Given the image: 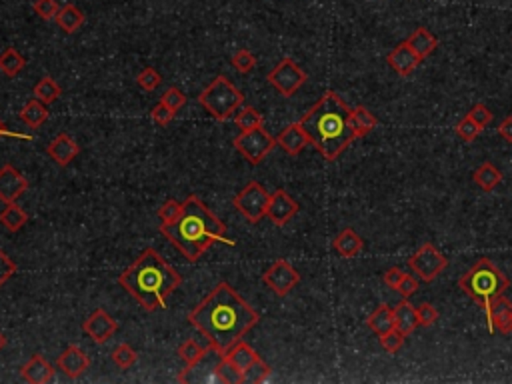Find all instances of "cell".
<instances>
[{"instance_id":"cell-1","label":"cell","mask_w":512,"mask_h":384,"mask_svg":"<svg viewBox=\"0 0 512 384\" xmlns=\"http://www.w3.org/2000/svg\"><path fill=\"white\" fill-rule=\"evenodd\" d=\"M260 314L228 282H218L188 314L192 329L203 334L218 356L255 329Z\"/></svg>"},{"instance_id":"cell-2","label":"cell","mask_w":512,"mask_h":384,"mask_svg":"<svg viewBox=\"0 0 512 384\" xmlns=\"http://www.w3.org/2000/svg\"><path fill=\"white\" fill-rule=\"evenodd\" d=\"M160 235L181 252L188 262H196L214 245L236 246L233 238L226 236V224L216 218L208 206L191 194L184 201L182 214L172 224H160Z\"/></svg>"},{"instance_id":"cell-3","label":"cell","mask_w":512,"mask_h":384,"mask_svg":"<svg viewBox=\"0 0 512 384\" xmlns=\"http://www.w3.org/2000/svg\"><path fill=\"white\" fill-rule=\"evenodd\" d=\"M299 122L309 134L310 144L329 162H334L356 140L352 108L332 90L320 96L319 102Z\"/></svg>"},{"instance_id":"cell-4","label":"cell","mask_w":512,"mask_h":384,"mask_svg":"<svg viewBox=\"0 0 512 384\" xmlns=\"http://www.w3.org/2000/svg\"><path fill=\"white\" fill-rule=\"evenodd\" d=\"M118 284L146 312H154L166 309V299L181 287L182 277L162 258L159 250L149 246L118 277Z\"/></svg>"},{"instance_id":"cell-5","label":"cell","mask_w":512,"mask_h":384,"mask_svg":"<svg viewBox=\"0 0 512 384\" xmlns=\"http://www.w3.org/2000/svg\"><path fill=\"white\" fill-rule=\"evenodd\" d=\"M460 290L479 302L480 306L484 309L492 299L504 294L508 287H511V280L502 274L501 268H496L492 265L489 258H480L479 262H474L472 267L459 278Z\"/></svg>"},{"instance_id":"cell-6","label":"cell","mask_w":512,"mask_h":384,"mask_svg":"<svg viewBox=\"0 0 512 384\" xmlns=\"http://www.w3.org/2000/svg\"><path fill=\"white\" fill-rule=\"evenodd\" d=\"M196 100H198L201 107L206 108V112L214 120L226 122V120L235 117L238 108L245 105V95L226 76L220 75L204 88Z\"/></svg>"},{"instance_id":"cell-7","label":"cell","mask_w":512,"mask_h":384,"mask_svg":"<svg viewBox=\"0 0 512 384\" xmlns=\"http://www.w3.org/2000/svg\"><path fill=\"white\" fill-rule=\"evenodd\" d=\"M268 201H270V194L267 192V188L260 182L252 181L236 194L233 198V204L248 223L258 224L267 216Z\"/></svg>"},{"instance_id":"cell-8","label":"cell","mask_w":512,"mask_h":384,"mask_svg":"<svg viewBox=\"0 0 512 384\" xmlns=\"http://www.w3.org/2000/svg\"><path fill=\"white\" fill-rule=\"evenodd\" d=\"M277 146V139L268 134L265 127L252 128V130H240L235 139V149L245 156L250 164H260Z\"/></svg>"},{"instance_id":"cell-9","label":"cell","mask_w":512,"mask_h":384,"mask_svg":"<svg viewBox=\"0 0 512 384\" xmlns=\"http://www.w3.org/2000/svg\"><path fill=\"white\" fill-rule=\"evenodd\" d=\"M306 78H309L306 73L292 58H282L267 76L270 86L282 96H287V98L297 95L300 88L304 86Z\"/></svg>"},{"instance_id":"cell-10","label":"cell","mask_w":512,"mask_h":384,"mask_svg":"<svg viewBox=\"0 0 512 384\" xmlns=\"http://www.w3.org/2000/svg\"><path fill=\"white\" fill-rule=\"evenodd\" d=\"M447 267L448 258L432 242H425L408 258V268L425 282H432Z\"/></svg>"},{"instance_id":"cell-11","label":"cell","mask_w":512,"mask_h":384,"mask_svg":"<svg viewBox=\"0 0 512 384\" xmlns=\"http://www.w3.org/2000/svg\"><path fill=\"white\" fill-rule=\"evenodd\" d=\"M262 282H265L277 297L284 299L292 288H297V284L300 282V274L299 270L292 267L288 260L278 258V260H274V262L268 267L267 272L262 274Z\"/></svg>"},{"instance_id":"cell-12","label":"cell","mask_w":512,"mask_h":384,"mask_svg":"<svg viewBox=\"0 0 512 384\" xmlns=\"http://www.w3.org/2000/svg\"><path fill=\"white\" fill-rule=\"evenodd\" d=\"M482 310L486 314V322H489V332L491 334H494L496 331L501 332V334L512 332V302L504 294L492 299Z\"/></svg>"},{"instance_id":"cell-13","label":"cell","mask_w":512,"mask_h":384,"mask_svg":"<svg viewBox=\"0 0 512 384\" xmlns=\"http://www.w3.org/2000/svg\"><path fill=\"white\" fill-rule=\"evenodd\" d=\"M299 210H300L299 203H297V201H294L284 188H278L277 192L270 194L267 216L272 220V224L284 226V224L290 223V220L299 214Z\"/></svg>"},{"instance_id":"cell-14","label":"cell","mask_w":512,"mask_h":384,"mask_svg":"<svg viewBox=\"0 0 512 384\" xmlns=\"http://www.w3.org/2000/svg\"><path fill=\"white\" fill-rule=\"evenodd\" d=\"M118 331V322L105 309H96L88 319L82 322V332L88 334L96 344H105L112 338V334Z\"/></svg>"},{"instance_id":"cell-15","label":"cell","mask_w":512,"mask_h":384,"mask_svg":"<svg viewBox=\"0 0 512 384\" xmlns=\"http://www.w3.org/2000/svg\"><path fill=\"white\" fill-rule=\"evenodd\" d=\"M26 188H28V181L24 178V174L16 166L4 164L0 169V201L2 203H16L26 192Z\"/></svg>"},{"instance_id":"cell-16","label":"cell","mask_w":512,"mask_h":384,"mask_svg":"<svg viewBox=\"0 0 512 384\" xmlns=\"http://www.w3.org/2000/svg\"><path fill=\"white\" fill-rule=\"evenodd\" d=\"M56 366H58V370H63L68 378L76 380V378H80V376L90 368V358H88V354H86L82 348H78L76 344H70V346H66L63 354L58 356Z\"/></svg>"},{"instance_id":"cell-17","label":"cell","mask_w":512,"mask_h":384,"mask_svg":"<svg viewBox=\"0 0 512 384\" xmlns=\"http://www.w3.org/2000/svg\"><path fill=\"white\" fill-rule=\"evenodd\" d=\"M420 56L408 46V43H400L396 48H393L390 53H388V56H386V63H388V66L395 70L396 75H400V76H408V75H412L415 73V68L420 64Z\"/></svg>"},{"instance_id":"cell-18","label":"cell","mask_w":512,"mask_h":384,"mask_svg":"<svg viewBox=\"0 0 512 384\" xmlns=\"http://www.w3.org/2000/svg\"><path fill=\"white\" fill-rule=\"evenodd\" d=\"M223 358H226V363L235 368V373L238 374V384H240L245 373L260 358V354H258L250 344H246L245 341H238L230 351L224 354Z\"/></svg>"},{"instance_id":"cell-19","label":"cell","mask_w":512,"mask_h":384,"mask_svg":"<svg viewBox=\"0 0 512 384\" xmlns=\"http://www.w3.org/2000/svg\"><path fill=\"white\" fill-rule=\"evenodd\" d=\"M46 154L58 166H68L80 154V146H78V142L75 139H70L68 134L63 132L56 139L50 140V144L46 146Z\"/></svg>"},{"instance_id":"cell-20","label":"cell","mask_w":512,"mask_h":384,"mask_svg":"<svg viewBox=\"0 0 512 384\" xmlns=\"http://www.w3.org/2000/svg\"><path fill=\"white\" fill-rule=\"evenodd\" d=\"M309 144V134L304 132V128L300 127V122L288 124L284 130H280V134L277 137V146H280V149L284 150L287 154H290V156L300 154Z\"/></svg>"},{"instance_id":"cell-21","label":"cell","mask_w":512,"mask_h":384,"mask_svg":"<svg viewBox=\"0 0 512 384\" xmlns=\"http://www.w3.org/2000/svg\"><path fill=\"white\" fill-rule=\"evenodd\" d=\"M21 376L31 384H46L54 378V368L44 356L32 354L31 361L21 368Z\"/></svg>"},{"instance_id":"cell-22","label":"cell","mask_w":512,"mask_h":384,"mask_svg":"<svg viewBox=\"0 0 512 384\" xmlns=\"http://www.w3.org/2000/svg\"><path fill=\"white\" fill-rule=\"evenodd\" d=\"M363 246L364 240L356 235L352 228H342L341 233L334 236V240H332V248H334L342 258H354L356 255H361Z\"/></svg>"},{"instance_id":"cell-23","label":"cell","mask_w":512,"mask_h":384,"mask_svg":"<svg viewBox=\"0 0 512 384\" xmlns=\"http://www.w3.org/2000/svg\"><path fill=\"white\" fill-rule=\"evenodd\" d=\"M418 324V314H416L415 304H410L408 299H402L395 306V329L402 332L405 336H410L416 331Z\"/></svg>"},{"instance_id":"cell-24","label":"cell","mask_w":512,"mask_h":384,"mask_svg":"<svg viewBox=\"0 0 512 384\" xmlns=\"http://www.w3.org/2000/svg\"><path fill=\"white\" fill-rule=\"evenodd\" d=\"M406 43H408V46L415 50L420 58H427V56H430V54L434 53L437 50V46H438V41H437V36L434 34H430V31L428 28H425V26H418L408 38H406Z\"/></svg>"},{"instance_id":"cell-25","label":"cell","mask_w":512,"mask_h":384,"mask_svg":"<svg viewBox=\"0 0 512 384\" xmlns=\"http://www.w3.org/2000/svg\"><path fill=\"white\" fill-rule=\"evenodd\" d=\"M366 326L374 331L378 336H383L388 331L395 329V309L386 306V304H380L378 309L374 310L373 314L366 319Z\"/></svg>"},{"instance_id":"cell-26","label":"cell","mask_w":512,"mask_h":384,"mask_svg":"<svg viewBox=\"0 0 512 384\" xmlns=\"http://www.w3.org/2000/svg\"><path fill=\"white\" fill-rule=\"evenodd\" d=\"M48 108L38 98H31L21 110V120L31 128H41L48 120Z\"/></svg>"},{"instance_id":"cell-27","label":"cell","mask_w":512,"mask_h":384,"mask_svg":"<svg viewBox=\"0 0 512 384\" xmlns=\"http://www.w3.org/2000/svg\"><path fill=\"white\" fill-rule=\"evenodd\" d=\"M26 223H28V214L24 213V208H21L16 203L6 204L4 210H0V224L9 233H18Z\"/></svg>"},{"instance_id":"cell-28","label":"cell","mask_w":512,"mask_h":384,"mask_svg":"<svg viewBox=\"0 0 512 384\" xmlns=\"http://www.w3.org/2000/svg\"><path fill=\"white\" fill-rule=\"evenodd\" d=\"M56 24L63 28L66 34H75L82 24H85V14L80 9H76L75 4H66L60 9V12L56 14Z\"/></svg>"},{"instance_id":"cell-29","label":"cell","mask_w":512,"mask_h":384,"mask_svg":"<svg viewBox=\"0 0 512 384\" xmlns=\"http://www.w3.org/2000/svg\"><path fill=\"white\" fill-rule=\"evenodd\" d=\"M472 178L476 182V186H480L482 191L491 192L502 182V172L498 171L492 162H484V164H480L479 169L474 171Z\"/></svg>"},{"instance_id":"cell-30","label":"cell","mask_w":512,"mask_h":384,"mask_svg":"<svg viewBox=\"0 0 512 384\" xmlns=\"http://www.w3.org/2000/svg\"><path fill=\"white\" fill-rule=\"evenodd\" d=\"M208 351H210L208 342H206V346H203L201 342H196L194 338H188V341H184L178 346V358L186 364V368H194L196 364L203 361L204 354Z\"/></svg>"},{"instance_id":"cell-31","label":"cell","mask_w":512,"mask_h":384,"mask_svg":"<svg viewBox=\"0 0 512 384\" xmlns=\"http://www.w3.org/2000/svg\"><path fill=\"white\" fill-rule=\"evenodd\" d=\"M32 95H34V98H38L41 102H44V105L48 107V105H53V102H56V100L60 98L63 88L58 86V82L54 80L53 76H43V78L34 85V88H32Z\"/></svg>"},{"instance_id":"cell-32","label":"cell","mask_w":512,"mask_h":384,"mask_svg":"<svg viewBox=\"0 0 512 384\" xmlns=\"http://www.w3.org/2000/svg\"><path fill=\"white\" fill-rule=\"evenodd\" d=\"M24 66H26V58L14 46H9L0 53V73L4 76L12 78L24 70Z\"/></svg>"},{"instance_id":"cell-33","label":"cell","mask_w":512,"mask_h":384,"mask_svg":"<svg viewBox=\"0 0 512 384\" xmlns=\"http://www.w3.org/2000/svg\"><path fill=\"white\" fill-rule=\"evenodd\" d=\"M376 127H378V118L374 117L368 108L356 107L352 110V128H354V132H356V139L366 137V134L373 132Z\"/></svg>"},{"instance_id":"cell-34","label":"cell","mask_w":512,"mask_h":384,"mask_svg":"<svg viewBox=\"0 0 512 384\" xmlns=\"http://www.w3.org/2000/svg\"><path fill=\"white\" fill-rule=\"evenodd\" d=\"M139 361V354L137 351L130 346V344H118L117 348L112 351V363L117 364L120 370H127L130 366H134V363Z\"/></svg>"},{"instance_id":"cell-35","label":"cell","mask_w":512,"mask_h":384,"mask_svg":"<svg viewBox=\"0 0 512 384\" xmlns=\"http://www.w3.org/2000/svg\"><path fill=\"white\" fill-rule=\"evenodd\" d=\"M235 124L240 130H252V128L262 127V114L256 108L245 107L235 114Z\"/></svg>"},{"instance_id":"cell-36","label":"cell","mask_w":512,"mask_h":384,"mask_svg":"<svg viewBox=\"0 0 512 384\" xmlns=\"http://www.w3.org/2000/svg\"><path fill=\"white\" fill-rule=\"evenodd\" d=\"M137 85H139L142 90L152 92V90H156V88L162 85V76L159 75V70H156V68L146 66V68H142L139 75H137Z\"/></svg>"},{"instance_id":"cell-37","label":"cell","mask_w":512,"mask_h":384,"mask_svg":"<svg viewBox=\"0 0 512 384\" xmlns=\"http://www.w3.org/2000/svg\"><path fill=\"white\" fill-rule=\"evenodd\" d=\"M270 373H272V368L268 366L262 358H258L248 370L245 373V376H242V380H240V384H246V383H265V380H268V376H270Z\"/></svg>"},{"instance_id":"cell-38","label":"cell","mask_w":512,"mask_h":384,"mask_svg":"<svg viewBox=\"0 0 512 384\" xmlns=\"http://www.w3.org/2000/svg\"><path fill=\"white\" fill-rule=\"evenodd\" d=\"M230 64L235 66L236 70L240 73V75H248L250 70H255L256 68V56L250 50H246V48H240V50H236L233 54V58H230Z\"/></svg>"},{"instance_id":"cell-39","label":"cell","mask_w":512,"mask_h":384,"mask_svg":"<svg viewBox=\"0 0 512 384\" xmlns=\"http://www.w3.org/2000/svg\"><path fill=\"white\" fill-rule=\"evenodd\" d=\"M182 208H184V203L176 201V198H169L166 203L162 204L159 208V218L160 224H172L178 216L182 214Z\"/></svg>"},{"instance_id":"cell-40","label":"cell","mask_w":512,"mask_h":384,"mask_svg":"<svg viewBox=\"0 0 512 384\" xmlns=\"http://www.w3.org/2000/svg\"><path fill=\"white\" fill-rule=\"evenodd\" d=\"M32 11L36 16H41L43 21H54L56 14L60 12V6L56 0H34Z\"/></svg>"},{"instance_id":"cell-41","label":"cell","mask_w":512,"mask_h":384,"mask_svg":"<svg viewBox=\"0 0 512 384\" xmlns=\"http://www.w3.org/2000/svg\"><path fill=\"white\" fill-rule=\"evenodd\" d=\"M405 338L406 336L402 332H398L396 329H393V331H388L386 334L380 336V346H383L386 352L395 354V352H398L402 346H405Z\"/></svg>"},{"instance_id":"cell-42","label":"cell","mask_w":512,"mask_h":384,"mask_svg":"<svg viewBox=\"0 0 512 384\" xmlns=\"http://www.w3.org/2000/svg\"><path fill=\"white\" fill-rule=\"evenodd\" d=\"M150 118H152L156 124H160V127H169L172 120L176 118V112H174L172 108L166 107L162 100H159V102L152 107V110H150Z\"/></svg>"},{"instance_id":"cell-43","label":"cell","mask_w":512,"mask_h":384,"mask_svg":"<svg viewBox=\"0 0 512 384\" xmlns=\"http://www.w3.org/2000/svg\"><path fill=\"white\" fill-rule=\"evenodd\" d=\"M457 134H459L464 142H472V140L480 134V127L470 117H464L459 124H457Z\"/></svg>"},{"instance_id":"cell-44","label":"cell","mask_w":512,"mask_h":384,"mask_svg":"<svg viewBox=\"0 0 512 384\" xmlns=\"http://www.w3.org/2000/svg\"><path fill=\"white\" fill-rule=\"evenodd\" d=\"M160 100L166 105L169 108H172L174 112H178L184 105H186V96L182 95L181 90L176 88V86H171V88H166L164 90V95L160 96Z\"/></svg>"},{"instance_id":"cell-45","label":"cell","mask_w":512,"mask_h":384,"mask_svg":"<svg viewBox=\"0 0 512 384\" xmlns=\"http://www.w3.org/2000/svg\"><path fill=\"white\" fill-rule=\"evenodd\" d=\"M16 270H18V267H16V262L12 260L11 256L6 255V252H2L0 250V288L4 287L9 280H11L14 274H16Z\"/></svg>"},{"instance_id":"cell-46","label":"cell","mask_w":512,"mask_h":384,"mask_svg":"<svg viewBox=\"0 0 512 384\" xmlns=\"http://www.w3.org/2000/svg\"><path fill=\"white\" fill-rule=\"evenodd\" d=\"M416 314H418V324L420 326H425V329H428V326H432L434 322L438 320V310L432 306V304H428V302H422L418 309H416Z\"/></svg>"},{"instance_id":"cell-47","label":"cell","mask_w":512,"mask_h":384,"mask_svg":"<svg viewBox=\"0 0 512 384\" xmlns=\"http://www.w3.org/2000/svg\"><path fill=\"white\" fill-rule=\"evenodd\" d=\"M469 117L476 122L480 127V130H484V128L489 127L492 122V112L489 110V108L484 107L482 102H479V105H474V107L470 108V112H469Z\"/></svg>"},{"instance_id":"cell-48","label":"cell","mask_w":512,"mask_h":384,"mask_svg":"<svg viewBox=\"0 0 512 384\" xmlns=\"http://www.w3.org/2000/svg\"><path fill=\"white\" fill-rule=\"evenodd\" d=\"M396 292H398L402 299H410L412 294L418 292V280H416L415 277H410V274H406V277L402 278V282L396 288Z\"/></svg>"},{"instance_id":"cell-49","label":"cell","mask_w":512,"mask_h":384,"mask_svg":"<svg viewBox=\"0 0 512 384\" xmlns=\"http://www.w3.org/2000/svg\"><path fill=\"white\" fill-rule=\"evenodd\" d=\"M405 277H406V274L402 272V270H400V268H388V270L384 272L383 280H384V284H386V287H390L393 290H396V288H398V284L402 282V278H405Z\"/></svg>"},{"instance_id":"cell-50","label":"cell","mask_w":512,"mask_h":384,"mask_svg":"<svg viewBox=\"0 0 512 384\" xmlns=\"http://www.w3.org/2000/svg\"><path fill=\"white\" fill-rule=\"evenodd\" d=\"M498 134H501L506 142H512V117H506L502 120L501 127H498Z\"/></svg>"},{"instance_id":"cell-51","label":"cell","mask_w":512,"mask_h":384,"mask_svg":"<svg viewBox=\"0 0 512 384\" xmlns=\"http://www.w3.org/2000/svg\"><path fill=\"white\" fill-rule=\"evenodd\" d=\"M4 137H12V139H21V140H32L31 134H21V132H14L11 128L6 127V124H2L0 122V139H4Z\"/></svg>"},{"instance_id":"cell-52","label":"cell","mask_w":512,"mask_h":384,"mask_svg":"<svg viewBox=\"0 0 512 384\" xmlns=\"http://www.w3.org/2000/svg\"><path fill=\"white\" fill-rule=\"evenodd\" d=\"M4 346H6V336H4V334L0 332V351H2Z\"/></svg>"}]
</instances>
